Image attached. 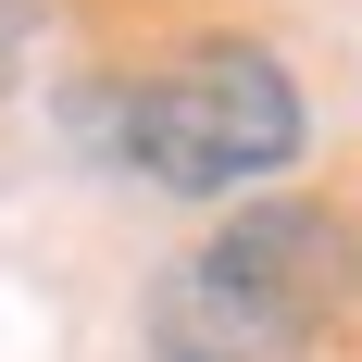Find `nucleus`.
<instances>
[{
    "label": "nucleus",
    "instance_id": "nucleus-1",
    "mask_svg": "<svg viewBox=\"0 0 362 362\" xmlns=\"http://www.w3.org/2000/svg\"><path fill=\"white\" fill-rule=\"evenodd\" d=\"M350 225L325 200H262L187 250L163 288H150V350L163 362H275L300 325H325V300L350 288Z\"/></svg>",
    "mask_w": 362,
    "mask_h": 362
},
{
    "label": "nucleus",
    "instance_id": "nucleus-2",
    "mask_svg": "<svg viewBox=\"0 0 362 362\" xmlns=\"http://www.w3.org/2000/svg\"><path fill=\"white\" fill-rule=\"evenodd\" d=\"M88 125H100L150 187H175V200H225V187L275 175V163L300 150V88H288L275 50L225 37V50H187V63L138 75V88L100 100Z\"/></svg>",
    "mask_w": 362,
    "mask_h": 362
},
{
    "label": "nucleus",
    "instance_id": "nucleus-3",
    "mask_svg": "<svg viewBox=\"0 0 362 362\" xmlns=\"http://www.w3.org/2000/svg\"><path fill=\"white\" fill-rule=\"evenodd\" d=\"M0 63H13V0H0Z\"/></svg>",
    "mask_w": 362,
    "mask_h": 362
}]
</instances>
